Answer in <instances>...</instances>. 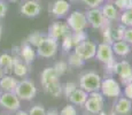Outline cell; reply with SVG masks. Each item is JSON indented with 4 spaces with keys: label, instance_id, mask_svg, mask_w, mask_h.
Listing matches in <instances>:
<instances>
[{
    "label": "cell",
    "instance_id": "obj_1",
    "mask_svg": "<svg viewBox=\"0 0 132 115\" xmlns=\"http://www.w3.org/2000/svg\"><path fill=\"white\" fill-rule=\"evenodd\" d=\"M40 83L44 90L52 94L53 97H59L62 92L61 83L59 81V76L55 73L53 67H46L40 74Z\"/></svg>",
    "mask_w": 132,
    "mask_h": 115
},
{
    "label": "cell",
    "instance_id": "obj_2",
    "mask_svg": "<svg viewBox=\"0 0 132 115\" xmlns=\"http://www.w3.org/2000/svg\"><path fill=\"white\" fill-rule=\"evenodd\" d=\"M101 76L94 71H88L80 76L79 78V88L87 93L99 92L101 86Z\"/></svg>",
    "mask_w": 132,
    "mask_h": 115
},
{
    "label": "cell",
    "instance_id": "obj_3",
    "mask_svg": "<svg viewBox=\"0 0 132 115\" xmlns=\"http://www.w3.org/2000/svg\"><path fill=\"white\" fill-rule=\"evenodd\" d=\"M14 93L19 97L20 100H31L36 97L37 88L32 81L23 78V80L17 82Z\"/></svg>",
    "mask_w": 132,
    "mask_h": 115
},
{
    "label": "cell",
    "instance_id": "obj_4",
    "mask_svg": "<svg viewBox=\"0 0 132 115\" xmlns=\"http://www.w3.org/2000/svg\"><path fill=\"white\" fill-rule=\"evenodd\" d=\"M57 47H59V44H57V40L53 39L51 37H44V39L42 40L39 45L37 46L36 53L39 57L45 58V59H50L53 58L57 52Z\"/></svg>",
    "mask_w": 132,
    "mask_h": 115
},
{
    "label": "cell",
    "instance_id": "obj_5",
    "mask_svg": "<svg viewBox=\"0 0 132 115\" xmlns=\"http://www.w3.org/2000/svg\"><path fill=\"white\" fill-rule=\"evenodd\" d=\"M67 24L69 27L70 30H72L73 32H79L84 31L87 27V20L84 13L75 11L68 16L67 19Z\"/></svg>",
    "mask_w": 132,
    "mask_h": 115
},
{
    "label": "cell",
    "instance_id": "obj_6",
    "mask_svg": "<svg viewBox=\"0 0 132 115\" xmlns=\"http://www.w3.org/2000/svg\"><path fill=\"white\" fill-rule=\"evenodd\" d=\"M113 71L121 78V82L123 84H128L132 82V66L128 61H121V62H114Z\"/></svg>",
    "mask_w": 132,
    "mask_h": 115
},
{
    "label": "cell",
    "instance_id": "obj_7",
    "mask_svg": "<svg viewBox=\"0 0 132 115\" xmlns=\"http://www.w3.org/2000/svg\"><path fill=\"white\" fill-rule=\"evenodd\" d=\"M95 53H96V44H94L93 42H91L88 39H86L80 44L75 46V54L78 55L84 61L94 58Z\"/></svg>",
    "mask_w": 132,
    "mask_h": 115
},
{
    "label": "cell",
    "instance_id": "obj_8",
    "mask_svg": "<svg viewBox=\"0 0 132 115\" xmlns=\"http://www.w3.org/2000/svg\"><path fill=\"white\" fill-rule=\"evenodd\" d=\"M0 106L9 112H17L21 107V100L14 92H2L0 96Z\"/></svg>",
    "mask_w": 132,
    "mask_h": 115
},
{
    "label": "cell",
    "instance_id": "obj_9",
    "mask_svg": "<svg viewBox=\"0 0 132 115\" xmlns=\"http://www.w3.org/2000/svg\"><path fill=\"white\" fill-rule=\"evenodd\" d=\"M85 109L92 114H99L103 108V96L100 92L88 93V98L84 104Z\"/></svg>",
    "mask_w": 132,
    "mask_h": 115
},
{
    "label": "cell",
    "instance_id": "obj_10",
    "mask_svg": "<svg viewBox=\"0 0 132 115\" xmlns=\"http://www.w3.org/2000/svg\"><path fill=\"white\" fill-rule=\"evenodd\" d=\"M100 91L102 96L108 97V98H115L121 94V86L118 82L114 78H106L101 81Z\"/></svg>",
    "mask_w": 132,
    "mask_h": 115
},
{
    "label": "cell",
    "instance_id": "obj_11",
    "mask_svg": "<svg viewBox=\"0 0 132 115\" xmlns=\"http://www.w3.org/2000/svg\"><path fill=\"white\" fill-rule=\"evenodd\" d=\"M95 57L98 58L99 61L106 63L108 67H113L114 65V52L113 48H111V45L106 44V43H102V44H99L96 46V53Z\"/></svg>",
    "mask_w": 132,
    "mask_h": 115
},
{
    "label": "cell",
    "instance_id": "obj_12",
    "mask_svg": "<svg viewBox=\"0 0 132 115\" xmlns=\"http://www.w3.org/2000/svg\"><path fill=\"white\" fill-rule=\"evenodd\" d=\"M85 16H86L87 22L90 23L94 29H100V28L106 25V21H107V20L103 17L102 13H101V9H99V8H91L90 11H87Z\"/></svg>",
    "mask_w": 132,
    "mask_h": 115
},
{
    "label": "cell",
    "instance_id": "obj_13",
    "mask_svg": "<svg viewBox=\"0 0 132 115\" xmlns=\"http://www.w3.org/2000/svg\"><path fill=\"white\" fill-rule=\"evenodd\" d=\"M67 34H69V27L64 22H54L48 28V37L53 38L55 40H59L63 38Z\"/></svg>",
    "mask_w": 132,
    "mask_h": 115
},
{
    "label": "cell",
    "instance_id": "obj_14",
    "mask_svg": "<svg viewBox=\"0 0 132 115\" xmlns=\"http://www.w3.org/2000/svg\"><path fill=\"white\" fill-rule=\"evenodd\" d=\"M42 12V5L36 0H27L21 6V14L27 17H36Z\"/></svg>",
    "mask_w": 132,
    "mask_h": 115
},
{
    "label": "cell",
    "instance_id": "obj_15",
    "mask_svg": "<svg viewBox=\"0 0 132 115\" xmlns=\"http://www.w3.org/2000/svg\"><path fill=\"white\" fill-rule=\"evenodd\" d=\"M70 9V4L67 0H55L52 4V6H50V12H52V14L55 17H63L68 14Z\"/></svg>",
    "mask_w": 132,
    "mask_h": 115
},
{
    "label": "cell",
    "instance_id": "obj_16",
    "mask_svg": "<svg viewBox=\"0 0 132 115\" xmlns=\"http://www.w3.org/2000/svg\"><path fill=\"white\" fill-rule=\"evenodd\" d=\"M29 68L28 65L21 59L20 54L13 55V73L16 77H24L27 76Z\"/></svg>",
    "mask_w": 132,
    "mask_h": 115
},
{
    "label": "cell",
    "instance_id": "obj_17",
    "mask_svg": "<svg viewBox=\"0 0 132 115\" xmlns=\"http://www.w3.org/2000/svg\"><path fill=\"white\" fill-rule=\"evenodd\" d=\"M17 78H15L11 74H5L0 80V88L2 92H14L17 85Z\"/></svg>",
    "mask_w": 132,
    "mask_h": 115
},
{
    "label": "cell",
    "instance_id": "obj_18",
    "mask_svg": "<svg viewBox=\"0 0 132 115\" xmlns=\"http://www.w3.org/2000/svg\"><path fill=\"white\" fill-rule=\"evenodd\" d=\"M36 51L34 50L31 45H29L28 43H25L20 47V57L24 61L27 65H30V63L34 62L35 58H36Z\"/></svg>",
    "mask_w": 132,
    "mask_h": 115
},
{
    "label": "cell",
    "instance_id": "obj_19",
    "mask_svg": "<svg viewBox=\"0 0 132 115\" xmlns=\"http://www.w3.org/2000/svg\"><path fill=\"white\" fill-rule=\"evenodd\" d=\"M132 109V103L128 98H120L115 104V113L117 115H128Z\"/></svg>",
    "mask_w": 132,
    "mask_h": 115
},
{
    "label": "cell",
    "instance_id": "obj_20",
    "mask_svg": "<svg viewBox=\"0 0 132 115\" xmlns=\"http://www.w3.org/2000/svg\"><path fill=\"white\" fill-rule=\"evenodd\" d=\"M87 98H88V93H87V92H85L84 90H82L80 88H77L71 94H70V97L68 99L71 101V104L78 105V106H79V105H84L85 101L87 100Z\"/></svg>",
    "mask_w": 132,
    "mask_h": 115
},
{
    "label": "cell",
    "instance_id": "obj_21",
    "mask_svg": "<svg viewBox=\"0 0 132 115\" xmlns=\"http://www.w3.org/2000/svg\"><path fill=\"white\" fill-rule=\"evenodd\" d=\"M111 48H113V52L115 54L120 55V57H125L130 53V45L128 43H125L124 40H118L111 44Z\"/></svg>",
    "mask_w": 132,
    "mask_h": 115
},
{
    "label": "cell",
    "instance_id": "obj_22",
    "mask_svg": "<svg viewBox=\"0 0 132 115\" xmlns=\"http://www.w3.org/2000/svg\"><path fill=\"white\" fill-rule=\"evenodd\" d=\"M0 67L4 69L5 74H11L13 71V55L9 53L0 54Z\"/></svg>",
    "mask_w": 132,
    "mask_h": 115
},
{
    "label": "cell",
    "instance_id": "obj_23",
    "mask_svg": "<svg viewBox=\"0 0 132 115\" xmlns=\"http://www.w3.org/2000/svg\"><path fill=\"white\" fill-rule=\"evenodd\" d=\"M101 13H102L103 17H105L107 21H114V20L117 19V9L114 5L108 4V5H103L102 8H101Z\"/></svg>",
    "mask_w": 132,
    "mask_h": 115
},
{
    "label": "cell",
    "instance_id": "obj_24",
    "mask_svg": "<svg viewBox=\"0 0 132 115\" xmlns=\"http://www.w3.org/2000/svg\"><path fill=\"white\" fill-rule=\"evenodd\" d=\"M43 39H44V36L40 34L39 31H34L32 34H30L29 36H28L27 43L29 45H31L32 47H34V46H35V47H37V46L42 43Z\"/></svg>",
    "mask_w": 132,
    "mask_h": 115
},
{
    "label": "cell",
    "instance_id": "obj_25",
    "mask_svg": "<svg viewBox=\"0 0 132 115\" xmlns=\"http://www.w3.org/2000/svg\"><path fill=\"white\" fill-rule=\"evenodd\" d=\"M121 23L122 25L128 28H132V12L131 11H124L121 15Z\"/></svg>",
    "mask_w": 132,
    "mask_h": 115
},
{
    "label": "cell",
    "instance_id": "obj_26",
    "mask_svg": "<svg viewBox=\"0 0 132 115\" xmlns=\"http://www.w3.org/2000/svg\"><path fill=\"white\" fill-rule=\"evenodd\" d=\"M53 68H54L55 73L57 74V76L60 77V76L64 75V74L67 73V70H68V63L67 62H63V61H60V62L55 63V66Z\"/></svg>",
    "mask_w": 132,
    "mask_h": 115
},
{
    "label": "cell",
    "instance_id": "obj_27",
    "mask_svg": "<svg viewBox=\"0 0 132 115\" xmlns=\"http://www.w3.org/2000/svg\"><path fill=\"white\" fill-rule=\"evenodd\" d=\"M68 63H69L71 67H82V66L84 65V60H82L78 55L72 53V54H70L69 59H68Z\"/></svg>",
    "mask_w": 132,
    "mask_h": 115
},
{
    "label": "cell",
    "instance_id": "obj_28",
    "mask_svg": "<svg viewBox=\"0 0 132 115\" xmlns=\"http://www.w3.org/2000/svg\"><path fill=\"white\" fill-rule=\"evenodd\" d=\"M72 37V43H73V46L80 44L82 42H84V40L87 39V36L84 31H79V32H73L71 35Z\"/></svg>",
    "mask_w": 132,
    "mask_h": 115
},
{
    "label": "cell",
    "instance_id": "obj_29",
    "mask_svg": "<svg viewBox=\"0 0 132 115\" xmlns=\"http://www.w3.org/2000/svg\"><path fill=\"white\" fill-rule=\"evenodd\" d=\"M103 42L106 43V44H109L111 45L114 43L113 40V30H111V28L107 25V27L105 28V30H103Z\"/></svg>",
    "mask_w": 132,
    "mask_h": 115
},
{
    "label": "cell",
    "instance_id": "obj_30",
    "mask_svg": "<svg viewBox=\"0 0 132 115\" xmlns=\"http://www.w3.org/2000/svg\"><path fill=\"white\" fill-rule=\"evenodd\" d=\"M62 47L64 51H69L71 50V47L73 46V43H72V37H71V34H67L64 37L62 38Z\"/></svg>",
    "mask_w": 132,
    "mask_h": 115
},
{
    "label": "cell",
    "instance_id": "obj_31",
    "mask_svg": "<svg viewBox=\"0 0 132 115\" xmlns=\"http://www.w3.org/2000/svg\"><path fill=\"white\" fill-rule=\"evenodd\" d=\"M125 31V27L124 25H120L116 30L113 31V40L114 42H118V40H123V35Z\"/></svg>",
    "mask_w": 132,
    "mask_h": 115
},
{
    "label": "cell",
    "instance_id": "obj_32",
    "mask_svg": "<svg viewBox=\"0 0 132 115\" xmlns=\"http://www.w3.org/2000/svg\"><path fill=\"white\" fill-rule=\"evenodd\" d=\"M28 113L29 115H46V109L40 105H36V106L31 107Z\"/></svg>",
    "mask_w": 132,
    "mask_h": 115
},
{
    "label": "cell",
    "instance_id": "obj_33",
    "mask_svg": "<svg viewBox=\"0 0 132 115\" xmlns=\"http://www.w3.org/2000/svg\"><path fill=\"white\" fill-rule=\"evenodd\" d=\"M60 115H77V111L72 105H67L62 108Z\"/></svg>",
    "mask_w": 132,
    "mask_h": 115
},
{
    "label": "cell",
    "instance_id": "obj_34",
    "mask_svg": "<svg viewBox=\"0 0 132 115\" xmlns=\"http://www.w3.org/2000/svg\"><path fill=\"white\" fill-rule=\"evenodd\" d=\"M76 89H77V85H76L75 83H72V82H70V83H65V85H64V94H65V97L69 98L70 94H71Z\"/></svg>",
    "mask_w": 132,
    "mask_h": 115
},
{
    "label": "cell",
    "instance_id": "obj_35",
    "mask_svg": "<svg viewBox=\"0 0 132 115\" xmlns=\"http://www.w3.org/2000/svg\"><path fill=\"white\" fill-rule=\"evenodd\" d=\"M80 1L87 5L90 8H98L100 5H102L103 0H80Z\"/></svg>",
    "mask_w": 132,
    "mask_h": 115
},
{
    "label": "cell",
    "instance_id": "obj_36",
    "mask_svg": "<svg viewBox=\"0 0 132 115\" xmlns=\"http://www.w3.org/2000/svg\"><path fill=\"white\" fill-rule=\"evenodd\" d=\"M7 11H8V4H7V1L0 0V20H2L6 16Z\"/></svg>",
    "mask_w": 132,
    "mask_h": 115
},
{
    "label": "cell",
    "instance_id": "obj_37",
    "mask_svg": "<svg viewBox=\"0 0 132 115\" xmlns=\"http://www.w3.org/2000/svg\"><path fill=\"white\" fill-rule=\"evenodd\" d=\"M123 40L125 43H128L129 45H132V28L125 29L124 35H123Z\"/></svg>",
    "mask_w": 132,
    "mask_h": 115
},
{
    "label": "cell",
    "instance_id": "obj_38",
    "mask_svg": "<svg viewBox=\"0 0 132 115\" xmlns=\"http://www.w3.org/2000/svg\"><path fill=\"white\" fill-rule=\"evenodd\" d=\"M129 1L130 0H115V6L122 11H126L129 6Z\"/></svg>",
    "mask_w": 132,
    "mask_h": 115
},
{
    "label": "cell",
    "instance_id": "obj_39",
    "mask_svg": "<svg viewBox=\"0 0 132 115\" xmlns=\"http://www.w3.org/2000/svg\"><path fill=\"white\" fill-rule=\"evenodd\" d=\"M124 94H125V98L132 100V82L131 83H128L124 88Z\"/></svg>",
    "mask_w": 132,
    "mask_h": 115
},
{
    "label": "cell",
    "instance_id": "obj_40",
    "mask_svg": "<svg viewBox=\"0 0 132 115\" xmlns=\"http://www.w3.org/2000/svg\"><path fill=\"white\" fill-rule=\"evenodd\" d=\"M46 115H60L56 109H51V111L46 112Z\"/></svg>",
    "mask_w": 132,
    "mask_h": 115
},
{
    "label": "cell",
    "instance_id": "obj_41",
    "mask_svg": "<svg viewBox=\"0 0 132 115\" xmlns=\"http://www.w3.org/2000/svg\"><path fill=\"white\" fill-rule=\"evenodd\" d=\"M15 115H29V113L25 111H21V109H19V111L15 113Z\"/></svg>",
    "mask_w": 132,
    "mask_h": 115
},
{
    "label": "cell",
    "instance_id": "obj_42",
    "mask_svg": "<svg viewBox=\"0 0 132 115\" xmlns=\"http://www.w3.org/2000/svg\"><path fill=\"white\" fill-rule=\"evenodd\" d=\"M126 11H131L132 12V0L129 1V6H128V9H126Z\"/></svg>",
    "mask_w": 132,
    "mask_h": 115
},
{
    "label": "cell",
    "instance_id": "obj_43",
    "mask_svg": "<svg viewBox=\"0 0 132 115\" xmlns=\"http://www.w3.org/2000/svg\"><path fill=\"white\" fill-rule=\"evenodd\" d=\"M2 34H4V28L0 24V40H1V38H2Z\"/></svg>",
    "mask_w": 132,
    "mask_h": 115
},
{
    "label": "cell",
    "instance_id": "obj_44",
    "mask_svg": "<svg viewBox=\"0 0 132 115\" xmlns=\"http://www.w3.org/2000/svg\"><path fill=\"white\" fill-rule=\"evenodd\" d=\"M5 75V71H4V69H2L1 67H0V80L2 78V76Z\"/></svg>",
    "mask_w": 132,
    "mask_h": 115
},
{
    "label": "cell",
    "instance_id": "obj_45",
    "mask_svg": "<svg viewBox=\"0 0 132 115\" xmlns=\"http://www.w3.org/2000/svg\"><path fill=\"white\" fill-rule=\"evenodd\" d=\"M7 1H11V2H17L19 0H7Z\"/></svg>",
    "mask_w": 132,
    "mask_h": 115
},
{
    "label": "cell",
    "instance_id": "obj_46",
    "mask_svg": "<svg viewBox=\"0 0 132 115\" xmlns=\"http://www.w3.org/2000/svg\"><path fill=\"white\" fill-rule=\"evenodd\" d=\"M108 115H117V114H116V113H115V112H111V113H109Z\"/></svg>",
    "mask_w": 132,
    "mask_h": 115
},
{
    "label": "cell",
    "instance_id": "obj_47",
    "mask_svg": "<svg viewBox=\"0 0 132 115\" xmlns=\"http://www.w3.org/2000/svg\"><path fill=\"white\" fill-rule=\"evenodd\" d=\"M1 93H2V90H1V88H0V96H1Z\"/></svg>",
    "mask_w": 132,
    "mask_h": 115
},
{
    "label": "cell",
    "instance_id": "obj_48",
    "mask_svg": "<svg viewBox=\"0 0 132 115\" xmlns=\"http://www.w3.org/2000/svg\"><path fill=\"white\" fill-rule=\"evenodd\" d=\"M70 1H75V0H70Z\"/></svg>",
    "mask_w": 132,
    "mask_h": 115
},
{
    "label": "cell",
    "instance_id": "obj_49",
    "mask_svg": "<svg viewBox=\"0 0 132 115\" xmlns=\"http://www.w3.org/2000/svg\"><path fill=\"white\" fill-rule=\"evenodd\" d=\"M4 1H7V0H4Z\"/></svg>",
    "mask_w": 132,
    "mask_h": 115
},
{
    "label": "cell",
    "instance_id": "obj_50",
    "mask_svg": "<svg viewBox=\"0 0 132 115\" xmlns=\"http://www.w3.org/2000/svg\"><path fill=\"white\" fill-rule=\"evenodd\" d=\"M4 115H7V114H4Z\"/></svg>",
    "mask_w": 132,
    "mask_h": 115
},
{
    "label": "cell",
    "instance_id": "obj_51",
    "mask_svg": "<svg viewBox=\"0 0 132 115\" xmlns=\"http://www.w3.org/2000/svg\"><path fill=\"white\" fill-rule=\"evenodd\" d=\"M36 1H38V0H36Z\"/></svg>",
    "mask_w": 132,
    "mask_h": 115
}]
</instances>
